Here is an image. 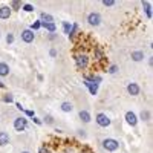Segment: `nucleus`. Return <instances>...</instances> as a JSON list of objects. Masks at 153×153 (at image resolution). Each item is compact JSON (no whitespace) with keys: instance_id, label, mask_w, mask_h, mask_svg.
Here are the masks:
<instances>
[{"instance_id":"1","label":"nucleus","mask_w":153,"mask_h":153,"mask_svg":"<svg viewBox=\"0 0 153 153\" xmlns=\"http://www.w3.org/2000/svg\"><path fill=\"white\" fill-rule=\"evenodd\" d=\"M101 146H103V149L107 150V152H117L120 149V141H117V139H113V138H106V139H103Z\"/></svg>"},{"instance_id":"2","label":"nucleus","mask_w":153,"mask_h":153,"mask_svg":"<svg viewBox=\"0 0 153 153\" xmlns=\"http://www.w3.org/2000/svg\"><path fill=\"white\" fill-rule=\"evenodd\" d=\"M26 127H28V120L25 117L14 118V129H16V132H25Z\"/></svg>"},{"instance_id":"3","label":"nucleus","mask_w":153,"mask_h":153,"mask_svg":"<svg viewBox=\"0 0 153 153\" xmlns=\"http://www.w3.org/2000/svg\"><path fill=\"white\" fill-rule=\"evenodd\" d=\"M75 63L78 69H86L89 66V57L86 54H76L75 55Z\"/></svg>"},{"instance_id":"4","label":"nucleus","mask_w":153,"mask_h":153,"mask_svg":"<svg viewBox=\"0 0 153 153\" xmlns=\"http://www.w3.org/2000/svg\"><path fill=\"white\" fill-rule=\"evenodd\" d=\"M95 121L100 127H109L112 124V120L107 117L106 113H97V117H95Z\"/></svg>"},{"instance_id":"5","label":"nucleus","mask_w":153,"mask_h":153,"mask_svg":"<svg viewBox=\"0 0 153 153\" xmlns=\"http://www.w3.org/2000/svg\"><path fill=\"white\" fill-rule=\"evenodd\" d=\"M87 23L91 25V26H100L101 25V16L98 12H91V14L87 16Z\"/></svg>"},{"instance_id":"6","label":"nucleus","mask_w":153,"mask_h":153,"mask_svg":"<svg viewBox=\"0 0 153 153\" xmlns=\"http://www.w3.org/2000/svg\"><path fill=\"white\" fill-rule=\"evenodd\" d=\"M126 121H127V124L129 126H132V127H136V124H138V117H136V113L135 112H132V110H129V112H126Z\"/></svg>"},{"instance_id":"7","label":"nucleus","mask_w":153,"mask_h":153,"mask_svg":"<svg viewBox=\"0 0 153 153\" xmlns=\"http://www.w3.org/2000/svg\"><path fill=\"white\" fill-rule=\"evenodd\" d=\"M20 37H22V40L25 43H32L34 38H35V34L31 29H25V31H22V35Z\"/></svg>"},{"instance_id":"8","label":"nucleus","mask_w":153,"mask_h":153,"mask_svg":"<svg viewBox=\"0 0 153 153\" xmlns=\"http://www.w3.org/2000/svg\"><path fill=\"white\" fill-rule=\"evenodd\" d=\"M84 86L89 89V92H91V95H97L98 94V84L97 83H94V81H91V80H87V78H84Z\"/></svg>"},{"instance_id":"9","label":"nucleus","mask_w":153,"mask_h":153,"mask_svg":"<svg viewBox=\"0 0 153 153\" xmlns=\"http://www.w3.org/2000/svg\"><path fill=\"white\" fill-rule=\"evenodd\" d=\"M139 86H138V83H129L127 84V92H129V95H132V97H136V95H139Z\"/></svg>"},{"instance_id":"10","label":"nucleus","mask_w":153,"mask_h":153,"mask_svg":"<svg viewBox=\"0 0 153 153\" xmlns=\"http://www.w3.org/2000/svg\"><path fill=\"white\" fill-rule=\"evenodd\" d=\"M11 8L9 6H0V19H9L11 17Z\"/></svg>"},{"instance_id":"11","label":"nucleus","mask_w":153,"mask_h":153,"mask_svg":"<svg viewBox=\"0 0 153 153\" xmlns=\"http://www.w3.org/2000/svg\"><path fill=\"white\" fill-rule=\"evenodd\" d=\"M78 117H80V120H81L83 123H86V124L91 123V120H92V118H91V113H89L87 110H80Z\"/></svg>"},{"instance_id":"12","label":"nucleus","mask_w":153,"mask_h":153,"mask_svg":"<svg viewBox=\"0 0 153 153\" xmlns=\"http://www.w3.org/2000/svg\"><path fill=\"white\" fill-rule=\"evenodd\" d=\"M130 57H132V60L136 61V63H138V61H143V60H144V52H143V51H133Z\"/></svg>"},{"instance_id":"13","label":"nucleus","mask_w":153,"mask_h":153,"mask_svg":"<svg viewBox=\"0 0 153 153\" xmlns=\"http://www.w3.org/2000/svg\"><path fill=\"white\" fill-rule=\"evenodd\" d=\"M9 144V133L8 132H0V147Z\"/></svg>"},{"instance_id":"14","label":"nucleus","mask_w":153,"mask_h":153,"mask_svg":"<svg viewBox=\"0 0 153 153\" xmlns=\"http://www.w3.org/2000/svg\"><path fill=\"white\" fill-rule=\"evenodd\" d=\"M40 22L42 23H54V17L51 14H46V12H42L40 14Z\"/></svg>"},{"instance_id":"15","label":"nucleus","mask_w":153,"mask_h":153,"mask_svg":"<svg viewBox=\"0 0 153 153\" xmlns=\"http://www.w3.org/2000/svg\"><path fill=\"white\" fill-rule=\"evenodd\" d=\"M9 75V65L8 63H0V76Z\"/></svg>"},{"instance_id":"16","label":"nucleus","mask_w":153,"mask_h":153,"mask_svg":"<svg viewBox=\"0 0 153 153\" xmlns=\"http://www.w3.org/2000/svg\"><path fill=\"white\" fill-rule=\"evenodd\" d=\"M65 113H69V112H72L74 110V104L72 103H69V101H65V103H61V107H60Z\"/></svg>"},{"instance_id":"17","label":"nucleus","mask_w":153,"mask_h":153,"mask_svg":"<svg viewBox=\"0 0 153 153\" xmlns=\"http://www.w3.org/2000/svg\"><path fill=\"white\" fill-rule=\"evenodd\" d=\"M42 28H45L48 32L51 34H54L57 31V26H55V23H42Z\"/></svg>"},{"instance_id":"18","label":"nucleus","mask_w":153,"mask_h":153,"mask_svg":"<svg viewBox=\"0 0 153 153\" xmlns=\"http://www.w3.org/2000/svg\"><path fill=\"white\" fill-rule=\"evenodd\" d=\"M143 8L146 11V16L149 19H152V3L150 2H143Z\"/></svg>"},{"instance_id":"19","label":"nucleus","mask_w":153,"mask_h":153,"mask_svg":"<svg viewBox=\"0 0 153 153\" xmlns=\"http://www.w3.org/2000/svg\"><path fill=\"white\" fill-rule=\"evenodd\" d=\"M71 29H72V25L69 22H63V32H65L66 35H69Z\"/></svg>"},{"instance_id":"20","label":"nucleus","mask_w":153,"mask_h":153,"mask_svg":"<svg viewBox=\"0 0 153 153\" xmlns=\"http://www.w3.org/2000/svg\"><path fill=\"white\" fill-rule=\"evenodd\" d=\"M94 54H95V58H97V60H103V58H104V54H103V51H101L100 48H95Z\"/></svg>"},{"instance_id":"21","label":"nucleus","mask_w":153,"mask_h":153,"mask_svg":"<svg viewBox=\"0 0 153 153\" xmlns=\"http://www.w3.org/2000/svg\"><path fill=\"white\" fill-rule=\"evenodd\" d=\"M40 28H42V22H40V20H37V22H34V23L31 25V28H29V29H31V31L34 32V31L40 29Z\"/></svg>"},{"instance_id":"22","label":"nucleus","mask_w":153,"mask_h":153,"mask_svg":"<svg viewBox=\"0 0 153 153\" xmlns=\"http://www.w3.org/2000/svg\"><path fill=\"white\" fill-rule=\"evenodd\" d=\"M9 8H11V11L12 9H22V3L17 2V0H14V2H11V6Z\"/></svg>"},{"instance_id":"23","label":"nucleus","mask_w":153,"mask_h":153,"mask_svg":"<svg viewBox=\"0 0 153 153\" xmlns=\"http://www.w3.org/2000/svg\"><path fill=\"white\" fill-rule=\"evenodd\" d=\"M141 120L143 121H149L150 120V112L149 110H143L141 112Z\"/></svg>"},{"instance_id":"24","label":"nucleus","mask_w":153,"mask_h":153,"mask_svg":"<svg viewBox=\"0 0 153 153\" xmlns=\"http://www.w3.org/2000/svg\"><path fill=\"white\" fill-rule=\"evenodd\" d=\"M22 9H23L25 12H32V11H34V6L29 5V3H26V5H23V6H22Z\"/></svg>"},{"instance_id":"25","label":"nucleus","mask_w":153,"mask_h":153,"mask_svg":"<svg viewBox=\"0 0 153 153\" xmlns=\"http://www.w3.org/2000/svg\"><path fill=\"white\" fill-rule=\"evenodd\" d=\"M6 43H8V45H12V43H14V34L9 32V34L6 35Z\"/></svg>"},{"instance_id":"26","label":"nucleus","mask_w":153,"mask_h":153,"mask_svg":"<svg viewBox=\"0 0 153 153\" xmlns=\"http://www.w3.org/2000/svg\"><path fill=\"white\" fill-rule=\"evenodd\" d=\"M3 101H5V103H12V101H14V97H12L11 94H8V95L3 97Z\"/></svg>"},{"instance_id":"27","label":"nucleus","mask_w":153,"mask_h":153,"mask_svg":"<svg viewBox=\"0 0 153 153\" xmlns=\"http://www.w3.org/2000/svg\"><path fill=\"white\" fill-rule=\"evenodd\" d=\"M103 5L104 6H113V5H117V2H115V0H103Z\"/></svg>"},{"instance_id":"28","label":"nucleus","mask_w":153,"mask_h":153,"mask_svg":"<svg viewBox=\"0 0 153 153\" xmlns=\"http://www.w3.org/2000/svg\"><path fill=\"white\" fill-rule=\"evenodd\" d=\"M45 123L46 124H54V118L51 117V115H46V117H45Z\"/></svg>"},{"instance_id":"29","label":"nucleus","mask_w":153,"mask_h":153,"mask_svg":"<svg viewBox=\"0 0 153 153\" xmlns=\"http://www.w3.org/2000/svg\"><path fill=\"white\" fill-rule=\"evenodd\" d=\"M117 71H118V66L117 65H112L109 68V74H117Z\"/></svg>"},{"instance_id":"30","label":"nucleus","mask_w":153,"mask_h":153,"mask_svg":"<svg viewBox=\"0 0 153 153\" xmlns=\"http://www.w3.org/2000/svg\"><path fill=\"white\" fill-rule=\"evenodd\" d=\"M38 153H51V150L46 147V146H43V147H40V150H38Z\"/></svg>"},{"instance_id":"31","label":"nucleus","mask_w":153,"mask_h":153,"mask_svg":"<svg viewBox=\"0 0 153 153\" xmlns=\"http://www.w3.org/2000/svg\"><path fill=\"white\" fill-rule=\"evenodd\" d=\"M25 113H26V117H29V118H34V117H35L34 110H25Z\"/></svg>"},{"instance_id":"32","label":"nucleus","mask_w":153,"mask_h":153,"mask_svg":"<svg viewBox=\"0 0 153 153\" xmlns=\"http://www.w3.org/2000/svg\"><path fill=\"white\" fill-rule=\"evenodd\" d=\"M49 55H51V57H57V51H55V49H51V51H49Z\"/></svg>"},{"instance_id":"33","label":"nucleus","mask_w":153,"mask_h":153,"mask_svg":"<svg viewBox=\"0 0 153 153\" xmlns=\"http://www.w3.org/2000/svg\"><path fill=\"white\" fill-rule=\"evenodd\" d=\"M16 106H17V109H19L20 112H25V107H23V106H22L20 103H16Z\"/></svg>"},{"instance_id":"34","label":"nucleus","mask_w":153,"mask_h":153,"mask_svg":"<svg viewBox=\"0 0 153 153\" xmlns=\"http://www.w3.org/2000/svg\"><path fill=\"white\" fill-rule=\"evenodd\" d=\"M32 120H34V123H35V124H38V126H42V120H38V118H35V117H34Z\"/></svg>"},{"instance_id":"35","label":"nucleus","mask_w":153,"mask_h":153,"mask_svg":"<svg viewBox=\"0 0 153 153\" xmlns=\"http://www.w3.org/2000/svg\"><path fill=\"white\" fill-rule=\"evenodd\" d=\"M78 135L84 138V136H86V132H84V130H78Z\"/></svg>"},{"instance_id":"36","label":"nucleus","mask_w":153,"mask_h":153,"mask_svg":"<svg viewBox=\"0 0 153 153\" xmlns=\"http://www.w3.org/2000/svg\"><path fill=\"white\" fill-rule=\"evenodd\" d=\"M6 86H5V83H2V81H0V89H5Z\"/></svg>"},{"instance_id":"37","label":"nucleus","mask_w":153,"mask_h":153,"mask_svg":"<svg viewBox=\"0 0 153 153\" xmlns=\"http://www.w3.org/2000/svg\"><path fill=\"white\" fill-rule=\"evenodd\" d=\"M22 153H31V152H22Z\"/></svg>"},{"instance_id":"38","label":"nucleus","mask_w":153,"mask_h":153,"mask_svg":"<svg viewBox=\"0 0 153 153\" xmlns=\"http://www.w3.org/2000/svg\"><path fill=\"white\" fill-rule=\"evenodd\" d=\"M0 37H2V35H0Z\"/></svg>"}]
</instances>
